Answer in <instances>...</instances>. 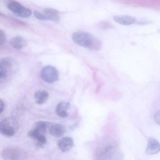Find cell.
Returning a JSON list of instances; mask_svg holds the SVG:
<instances>
[{
	"instance_id": "cell-1",
	"label": "cell",
	"mask_w": 160,
	"mask_h": 160,
	"mask_svg": "<svg viewBox=\"0 0 160 160\" xmlns=\"http://www.w3.org/2000/svg\"><path fill=\"white\" fill-rule=\"evenodd\" d=\"M122 153L117 148L107 145L98 153L96 160H123Z\"/></svg>"
},
{
	"instance_id": "cell-2",
	"label": "cell",
	"mask_w": 160,
	"mask_h": 160,
	"mask_svg": "<svg viewBox=\"0 0 160 160\" xmlns=\"http://www.w3.org/2000/svg\"><path fill=\"white\" fill-rule=\"evenodd\" d=\"M72 38L78 45L91 50L96 39L90 33L83 31L74 32L72 34Z\"/></svg>"
},
{
	"instance_id": "cell-3",
	"label": "cell",
	"mask_w": 160,
	"mask_h": 160,
	"mask_svg": "<svg viewBox=\"0 0 160 160\" xmlns=\"http://www.w3.org/2000/svg\"><path fill=\"white\" fill-rule=\"evenodd\" d=\"M4 160H25L27 158V152L23 149L16 147H8L1 153Z\"/></svg>"
},
{
	"instance_id": "cell-4",
	"label": "cell",
	"mask_w": 160,
	"mask_h": 160,
	"mask_svg": "<svg viewBox=\"0 0 160 160\" xmlns=\"http://www.w3.org/2000/svg\"><path fill=\"white\" fill-rule=\"evenodd\" d=\"M18 129V122L12 118H5L0 122V132L6 136H13L17 132Z\"/></svg>"
},
{
	"instance_id": "cell-5",
	"label": "cell",
	"mask_w": 160,
	"mask_h": 160,
	"mask_svg": "<svg viewBox=\"0 0 160 160\" xmlns=\"http://www.w3.org/2000/svg\"><path fill=\"white\" fill-rule=\"evenodd\" d=\"M42 80L48 83H52L58 79V73L57 69L51 65L44 67L41 72Z\"/></svg>"
},
{
	"instance_id": "cell-6",
	"label": "cell",
	"mask_w": 160,
	"mask_h": 160,
	"mask_svg": "<svg viewBox=\"0 0 160 160\" xmlns=\"http://www.w3.org/2000/svg\"><path fill=\"white\" fill-rule=\"evenodd\" d=\"M58 146L62 152H66L70 150L73 146V139L69 137H64L59 140L58 142Z\"/></svg>"
},
{
	"instance_id": "cell-7",
	"label": "cell",
	"mask_w": 160,
	"mask_h": 160,
	"mask_svg": "<svg viewBox=\"0 0 160 160\" xmlns=\"http://www.w3.org/2000/svg\"><path fill=\"white\" fill-rule=\"evenodd\" d=\"M160 151V143L156 139L150 138L148 141L146 151L149 155H153Z\"/></svg>"
},
{
	"instance_id": "cell-8",
	"label": "cell",
	"mask_w": 160,
	"mask_h": 160,
	"mask_svg": "<svg viewBox=\"0 0 160 160\" xmlns=\"http://www.w3.org/2000/svg\"><path fill=\"white\" fill-rule=\"evenodd\" d=\"M113 19L116 22L123 25H130L136 22L133 17L128 15H117L114 16Z\"/></svg>"
},
{
	"instance_id": "cell-9",
	"label": "cell",
	"mask_w": 160,
	"mask_h": 160,
	"mask_svg": "<svg viewBox=\"0 0 160 160\" xmlns=\"http://www.w3.org/2000/svg\"><path fill=\"white\" fill-rule=\"evenodd\" d=\"M0 66L8 71L15 69L18 67V64L15 61L11 58H5L0 61Z\"/></svg>"
},
{
	"instance_id": "cell-10",
	"label": "cell",
	"mask_w": 160,
	"mask_h": 160,
	"mask_svg": "<svg viewBox=\"0 0 160 160\" xmlns=\"http://www.w3.org/2000/svg\"><path fill=\"white\" fill-rule=\"evenodd\" d=\"M68 102H62L57 105L56 109L57 114L61 118H65L68 116L67 110L70 107Z\"/></svg>"
},
{
	"instance_id": "cell-11",
	"label": "cell",
	"mask_w": 160,
	"mask_h": 160,
	"mask_svg": "<svg viewBox=\"0 0 160 160\" xmlns=\"http://www.w3.org/2000/svg\"><path fill=\"white\" fill-rule=\"evenodd\" d=\"M49 94L46 91L40 90L34 93V98L36 102L38 104L42 105L45 103L48 100Z\"/></svg>"
},
{
	"instance_id": "cell-12",
	"label": "cell",
	"mask_w": 160,
	"mask_h": 160,
	"mask_svg": "<svg viewBox=\"0 0 160 160\" xmlns=\"http://www.w3.org/2000/svg\"><path fill=\"white\" fill-rule=\"evenodd\" d=\"M49 129L51 134L57 137L62 136L65 132L64 127L62 125L59 124H51Z\"/></svg>"
},
{
	"instance_id": "cell-13",
	"label": "cell",
	"mask_w": 160,
	"mask_h": 160,
	"mask_svg": "<svg viewBox=\"0 0 160 160\" xmlns=\"http://www.w3.org/2000/svg\"><path fill=\"white\" fill-rule=\"evenodd\" d=\"M51 125V124L48 122L38 121L35 123L33 129L39 133L44 135L47 129H49Z\"/></svg>"
},
{
	"instance_id": "cell-14",
	"label": "cell",
	"mask_w": 160,
	"mask_h": 160,
	"mask_svg": "<svg viewBox=\"0 0 160 160\" xmlns=\"http://www.w3.org/2000/svg\"><path fill=\"white\" fill-rule=\"evenodd\" d=\"M10 44L14 48L20 49L24 47L27 44L26 40L20 36H16L12 38L10 41Z\"/></svg>"
},
{
	"instance_id": "cell-15",
	"label": "cell",
	"mask_w": 160,
	"mask_h": 160,
	"mask_svg": "<svg viewBox=\"0 0 160 160\" xmlns=\"http://www.w3.org/2000/svg\"><path fill=\"white\" fill-rule=\"evenodd\" d=\"M44 13L48 20L54 22H58L60 19L59 12L55 9L48 8L44 10Z\"/></svg>"
},
{
	"instance_id": "cell-16",
	"label": "cell",
	"mask_w": 160,
	"mask_h": 160,
	"mask_svg": "<svg viewBox=\"0 0 160 160\" xmlns=\"http://www.w3.org/2000/svg\"><path fill=\"white\" fill-rule=\"evenodd\" d=\"M7 6L10 10L17 14L23 7L20 3L14 1L8 2Z\"/></svg>"
},
{
	"instance_id": "cell-17",
	"label": "cell",
	"mask_w": 160,
	"mask_h": 160,
	"mask_svg": "<svg viewBox=\"0 0 160 160\" xmlns=\"http://www.w3.org/2000/svg\"><path fill=\"white\" fill-rule=\"evenodd\" d=\"M31 14L30 9L23 6L17 14L21 17H27L30 16Z\"/></svg>"
},
{
	"instance_id": "cell-18",
	"label": "cell",
	"mask_w": 160,
	"mask_h": 160,
	"mask_svg": "<svg viewBox=\"0 0 160 160\" xmlns=\"http://www.w3.org/2000/svg\"><path fill=\"white\" fill-rule=\"evenodd\" d=\"M97 27L101 29H106L111 28L112 25L109 22L103 21L99 22L97 25Z\"/></svg>"
},
{
	"instance_id": "cell-19",
	"label": "cell",
	"mask_w": 160,
	"mask_h": 160,
	"mask_svg": "<svg viewBox=\"0 0 160 160\" xmlns=\"http://www.w3.org/2000/svg\"><path fill=\"white\" fill-rule=\"evenodd\" d=\"M8 72L2 67L0 66V82H3L7 79Z\"/></svg>"
},
{
	"instance_id": "cell-20",
	"label": "cell",
	"mask_w": 160,
	"mask_h": 160,
	"mask_svg": "<svg viewBox=\"0 0 160 160\" xmlns=\"http://www.w3.org/2000/svg\"><path fill=\"white\" fill-rule=\"evenodd\" d=\"M34 13L36 18L39 19L44 20H48L44 13H43L38 11H35Z\"/></svg>"
},
{
	"instance_id": "cell-21",
	"label": "cell",
	"mask_w": 160,
	"mask_h": 160,
	"mask_svg": "<svg viewBox=\"0 0 160 160\" xmlns=\"http://www.w3.org/2000/svg\"><path fill=\"white\" fill-rule=\"evenodd\" d=\"M6 37L4 32L2 30H0V45H3L5 42Z\"/></svg>"
},
{
	"instance_id": "cell-22",
	"label": "cell",
	"mask_w": 160,
	"mask_h": 160,
	"mask_svg": "<svg viewBox=\"0 0 160 160\" xmlns=\"http://www.w3.org/2000/svg\"><path fill=\"white\" fill-rule=\"evenodd\" d=\"M154 118L155 122L160 125V110L155 113Z\"/></svg>"
},
{
	"instance_id": "cell-23",
	"label": "cell",
	"mask_w": 160,
	"mask_h": 160,
	"mask_svg": "<svg viewBox=\"0 0 160 160\" xmlns=\"http://www.w3.org/2000/svg\"><path fill=\"white\" fill-rule=\"evenodd\" d=\"M4 103L1 99L0 100V113H1L4 111Z\"/></svg>"
}]
</instances>
